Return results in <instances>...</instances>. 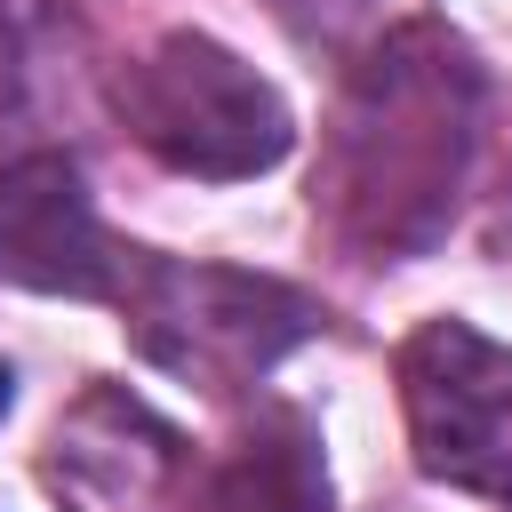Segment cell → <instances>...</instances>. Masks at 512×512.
I'll return each mask as SVG.
<instances>
[{"instance_id":"obj_7","label":"cell","mask_w":512,"mask_h":512,"mask_svg":"<svg viewBox=\"0 0 512 512\" xmlns=\"http://www.w3.org/2000/svg\"><path fill=\"white\" fill-rule=\"evenodd\" d=\"M192 512H328L320 424L296 400H256L240 432L192 472Z\"/></svg>"},{"instance_id":"obj_5","label":"cell","mask_w":512,"mask_h":512,"mask_svg":"<svg viewBox=\"0 0 512 512\" xmlns=\"http://www.w3.org/2000/svg\"><path fill=\"white\" fill-rule=\"evenodd\" d=\"M192 448L128 384H88L40 440V488L64 512H192Z\"/></svg>"},{"instance_id":"obj_1","label":"cell","mask_w":512,"mask_h":512,"mask_svg":"<svg viewBox=\"0 0 512 512\" xmlns=\"http://www.w3.org/2000/svg\"><path fill=\"white\" fill-rule=\"evenodd\" d=\"M488 72L448 24H392L336 88L312 208L360 256H424L464 200Z\"/></svg>"},{"instance_id":"obj_2","label":"cell","mask_w":512,"mask_h":512,"mask_svg":"<svg viewBox=\"0 0 512 512\" xmlns=\"http://www.w3.org/2000/svg\"><path fill=\"white\" fill-rule=\"evenodd\" d=\"M128 344L168 368L176 384H200L216 400L256 392L296 344H312L328 328V312L280 280V272H248V264H208V256H160L136 248L112 296Z\"/></svg>"},{"instance_id":"obj_3","label":"cell","mask_w":512,"mask_h":512,"mask_svg":"<svg viewBox=\"0 0 512 512\" xmlns=\"http://www.w3.org/2000/svg\"><path fill=\"white\" fill-rule=\"evenodd\" d=\"M120 128L168 168L200 184H248L296 152V112L288 96L216 32H160L136 64L112 80Z\"/></svg>"},{"instance_id":"obj_4","label":"cell","mask_w":512,"mask_h":512,"mask_svg":"<svg viewBox=\"0 0 512 512\" xmlns=\"http://www.w3.org/2000/svg\"><path fill=\"white\" fill-rule=\"evenodd\" d=\"M392 376L416 472L512 504V344L480 336L472 320H424L400 344Z\"/></svg>"},{"instance_id":"obj_9","label":"cell","mask_w":512,"mask_h":512,"mask_svg":"<svg viewBox=\"0 0 512 512\" xmlns=\"http://www.w3.org/2000/svg\"><path fill=\"white\" fill-rule=\"evenodd\" d=\"M504 512H512V504H504Z\"/></svg>"},{"instance_id":"obj_8","label":"cell","mask_w":512,"mask_h":512,"mask_svg":"<svg viewBox=\"0 0 512 512\" xmlns=\"http://www.w3.org/2000/svg\"><path fill=\"white\" fill-rule=\"evenodd\" d=\"M8 408H16V368L0 360V416H8Z\"/></svg>"},{"instance_id":"obj_6","label":"cell","mask_w":512,"mask_h":512,"mask_svg":"<svg viewBox=\"0 0 512 512\" xmlns=\"http://www.w3.org/2000/svg\"><path fill=\"white\" fill-rule=\"evenodd\" d=\"M128 256L136 248L96 216L72 152H16L0 168V280L8 288L112 304Z\"/></svg>"}]
</instances>
